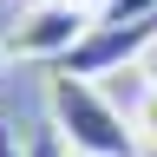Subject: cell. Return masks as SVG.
Listing matches in <instances>:
<instances>
[{
    "instance_id": "1",
    "label": "cell",
    "mask_w": 157,
    "mask_h": 157,
    "mask_svg": "<svg viewBox=\"0 0 157 157\" xmlns=\"http://www.w3.org/2000/svg\"><path fill=\"white\" fill-rule=\"evenodd\" d=\"M46 118H52V137L72 157H137L131 111L98 78H78L66 66H52V78H46Z\"/></svg>"
},
{
    "instance_id": "2",
    "label": "cell",
    "mask_w": 157,
    "mask_h": 157,
    "mask_svg": "<svg viewBox=\"0 0 157 157\" xmlns=\"http://www.w3.org/2000/svg\"><path fill=\"white\" fill-rule=\"evenodd\" d=\"M92 20H98V13L72 7V0H26V7L13 13V26H7V52H13V59L66 66V59L78 52V39L92 33Z\"/></svg>"
},
{
    "instance_id": "3",
    "label": "cell",
    "mask_w": 157,
    "mask_h": 157,
    "mask_svg": "<svg viewBox=\"0 0 157 157\" xmlns=\"http://www.w3.org/2000/svg\"><path fill=\"white\" fill-rule=\"evenodd\" d=\"M131 131H137V144H151V151H157V85L131 105Z\"/></svg>"
},
{
    "instance_id": "4",
    "label": "cell",
    "mask_w": 157,
    "mask_h": 157,
    "mask_svg": "<svg viewBox=\"0 0 157 157\" xmlns=\"http://www.w3.org/2000/svg\"><path fill=\"white\" fill-rule=\"evenodd\" d=\"M0 157H33V151H20V137H13L7 118H0Z\"/></svg>"
},
{
    "instance_id": "5",
    "label": "cell",
    "mask_w": 157,
    "mask_h": 157,
    "mask_svg": "<svg viewBox=\"0 0 157 157\" xmlns=\"http://www.w3.org/2000/svg\"><path fill=\"white\" fill-rule=\"evenodd\" d=\"M137 66H144V72H151V85H157V46H151L144 59H137Z\"/></svg>"
},
{
    "instance_id": "6",
    "label": "cell",
    "mask_w": 157,
    "mask_h": 157,
    "mask_svg": "<svg viewBox=\"0 0 157 157\" xmlns=\"http://www.w3.org/2000/svg\"><path fill=\"white\" fill-rule=\"evenodd\" d=\"M72 7H85V13H105V7H111V0H72Z\"/></svg>"
},
{
    "instance_id": "7",
    "label": "cell",
    "mask_w": 157,
    "mask_h": 157,
    "mask_svg": "<svg viewBox=\"0 0 157 157\" xmlns=\"http://www.w3.org/2000/svg\"><path fill=\"white\" fill-rule=\"evenodd\" d=\"M7 59H13V52H7V39H0V72H7Z\"/></svg>"
},
{
    "instance_id": "8",
    "label": "cell",
    "mask_w": 157,
    "mask_h": 157,
    "mask_svg": "<svg viewBox=\"0 0 157 157\" xmlns=\"http://www.w3.org/2000/svg\"><path fill=\"white\" fill-rule=\"evenodd\" d=\"M52 157H66V144H59V137H52Z\"/></svg>"
}]
</instances>
